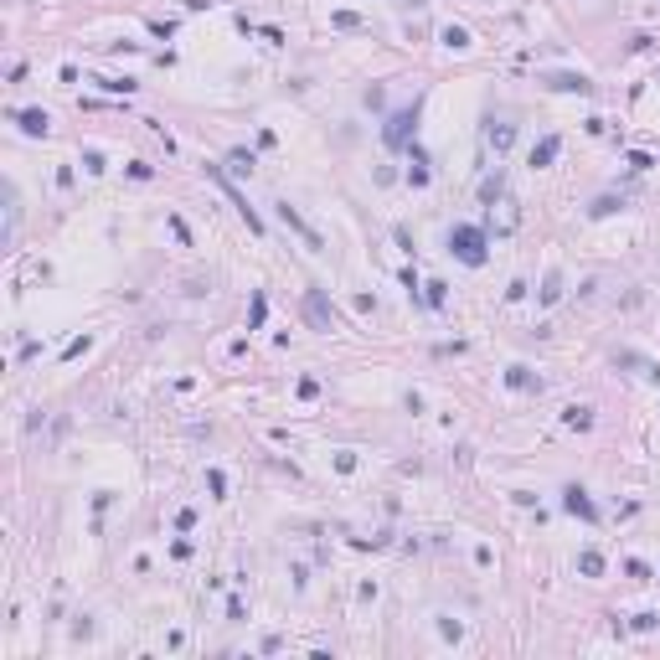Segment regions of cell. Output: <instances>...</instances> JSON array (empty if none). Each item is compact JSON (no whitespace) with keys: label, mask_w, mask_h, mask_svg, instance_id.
Returning a JSON list of instances; mask_svg holds the SVG:
<instances>
[{"label":"cell","mask_w":660,"mask_h":660,"mask_svg":"<svg viewBox=\"0 0 660 660\" xmlns=\"http://www.w3.org/2000/svg\"><path fill=\"white\" fill-rule=\"evenodd\" d=\"M485 248H490L485 227H470V222L449 227V253H454L459 263H465V269H480V263H485Z\"/></svg>","instance_id":"6da1fadb"},{"label":"cell","mask_w":660,"mask_h":660,"mask_svg":"<svg viewBox=\"0 0 660 660\" xmlns=\"http://www.w3.org/2000/svg\"><path fill=\"white\" fill-rule=\"evenodd\" d=\"M418 114H423V98H413L407 109H398L387 119V129H382V140H387V150H407V140L418 135Z\"/></svg>","instance_id":"7a4b0ae2"},{"label":"cell","mask_w":660,"mask_h":660,"mask_svg":"<svg viewBox=\"0 0 660 660\" xmlns=\"http://www.w3.org/2000/svg\"><path fill=\"white\" fill-rule=\"evenodd\" d=\"M207 176H212V181H217V186H222V191H227V196H232V207H237V217H243V222H248V232H253V237H263V217H258V212H253V207H248V202H243V191H237V186H232V176H227V170H222V165H207Z\"/></svg>","instance_id":"3957f363"},{"label":"cell","mask_w":660,"mask_h":660,"mask_svg":"<svg viewBox=\"0 0 660 660\" xmlns=\"http://www.w3.org/2000/svg\"><path fill=\"white\" fill-rule=\"evenodd\" d=\"M273 212H279V222H284V227H289V232H299V237H305V248H310V253H320V248H325V237H320V232H315V227H310V222H305V217H299V212H294V207H289V202H279V207H273Z\"/></svg>","instance_id":"277c9868"},{"label":"cell","mask_w":660,"mask_h":660,"mask_svg":"<svg viewBox=\"0 0 660 660\" xmlns=\"http://www.w3.org/2000/svg\"><path fill=\"white\" fill-rule=\"evenodd\" d=\"M305 320L315 330H336V310H330L325 289H305Z\"/></svg>","instance_id":"5b68a950"},{"label":"cell","mask_w":660,"mask_h":660,"mask_svg":"<svg viewBox=\"0 0 660 660\" xmlns=\"http://www.w3.org/2000/svg\"><path fill=\"white\" fill-rule=\"evenodd\" d=\"M562 511H567V516H578V521H599V506H593V500H588V490H583V485H567V490H562Z\"/></svg>","instance_id":"8992f818"},{"label":"cell","mask_w":660,"mask_h":660,"mask_svg":"<svg viewBox=\"0 0 660 660\" xmlns=\"http://www.w3.org/2000/svg\"><path fill=\"white\" fill-rule=\"evenodd\" d=\"M557 155H562V135H542V140L532 144V155H526V165H532V170H547Z\"/></svg>","instance_id":"52a82bcc"},{"label":"cell","mask_w":660,"mask_h":660,"mask_svg":"<svg viewBox=\"0 0 660 660\" xmlns=\"http://www.w3.org/2000/svg\"><path fill=\"white\" fill-rule=\"evenodd\" d=\"M542 83L552 88V93H593V83L583 73H552V77H542Z\"/></svg>","instance_id":"ba28073f"},{"label":"cell","mask_w":660,"mask_h":660,"mask_svg":"<svg viewBox=\"0 0 660 660\" xmlns=\"http://www.w3.org/2000/svg\"><path fill=\"white\" fill-rule=\"evenodd\" d=\"M16 124H21V135L42 140L47 129H52V119H47V109H21V114H16Z\"/></svg>","instance_id":"9c48e42d"},{"label":"cell","mask_w":660,"mask_h":660,"mask_svg":"<svg viewBox=\"0 0 660 660\" xmlns=\"http://www.w3.org/2000/svg\"><path fill=\"white\" fill-rule=\"evenodd\" d=\"M506 387H516V392H542V377H532V366H511V372H506Z\"/></svg>","instance_id":"30bf717a"},{"label":"cell","mask_w":660,"mask_h":660,"mask_svg":"<svg viewBox=\"0 0 660 660\" xmlns=\"http://www.w3.org/2000/svg\"><path fill=\"white\" fill-rule=\"evenodd\" d=\"M485 140H490V150H495V155H506V150H511V140H516V124H495V119H490Z\"/></svg>","instance_id":"8fae6325"},{"label":"cell","mask_w":660,"mask_h":660,"mask_svg":"<svg viewBox=\"0 0 660 660\" xmlns=\"http://www.w3.org/2000/svg\"><path fill=\"white\" fill-rule=\"evenodd\" d=\"M439 42L449 47V52H470L474 42H470V31H465V26H444V31H439Z\"/></svg>","instance_id":"7c38bea8"},{"label":"cell","mask_w":660,"mask_h":660,"mask_svg":"<svg viewBox=\"0 0 660 660\" xmlns=\"http://www.w3.org/2000/svg\"><path fill=\"white\" fill-rule=\"evenodd\" d=\"M330 26H336V31H366V21L356 16V10H336V16H330Z\"/></svg>","instance_id":"4fadbf2b"},{"label":"cell","mask_w":660,"mask_h":660,"mask_svg":"<svg viewBox=\"0 0 660 660\" xmlns=\"http://www.w3.org/2000/svg\"><path fill=\"white\" fill-rule=\"evenodd\" d=\"M557 299H562V273L552 269L547 279H542V305H557Z\"/></svg>","instance_id":"5bb4252c"},{"label":"cell","mask_w":660,"mask_h":660,"mask_svg":"<svg viewBox=\"0 0 660 660\" xmlns=\"http://www.w3.org/2000/svg\"><path fill=\"white\" fill-rule=\"evenodd\" d=\"M578 573H583V578H599V573H603V552H593V547H588L583 557H578Z\"/></svg>","instance_id":"9a60e30c"},{"label":"cell","mask_w":660,"mask_h":660,"mask_svg":"<svg viewBox=\"0 0 660 660\" xmlns=\"http://www.w3.org/2000/svg\"><path fill=\"white\" fill-rule=\"evenodd\" d=\"M619 207H624V196H599V202L588 207V217H614Z\"/></svg>","instance_id":"2e32d148"},{"label":"cell","mask_w":660,"mask_h":660,"mask_svg":"<svg viewBox=\"0 0 660 660\" xmlns=\"http://www.w3.org/2000/svg\"><path fill=\"white\" fill-rule=\"evenodd\" d=\"M567 428H593V407H567Z\"/></svg>","instance_id":"e0dca14e"},{"label":"cell","mask_w":660,"mask_h":660,"mask_svg":"<svg viewBox=\"0 0 660 660\" xmlns=\"http://www.w3.org/2000/svg\"><path fill=\"white\" fill-rule=\"evenodd\" d=\"M207 490H212V500H227V474H222V470H207Z\"/></svg>","instance_id":"ac0fdd59"},{"label":"cell","mask_w":660,"mask_h":660,"mask_svg":"<svg viewBox=\"0 0 660 660\" xmlns=\"http://www.w3.org/2000/svg\"><path fill=\"white\" fill-rule=\"evenodd\" d=\"M227 165L237 170V176H253V155H248V150H232V155H227Z\"/></svg>","instance_id":"d6986e66"},{"label":"cell","mask_w":660,"mask_h":660,"mask_svg":"<svg viewBox=\"0 0 660 660\" xmlns=\"http://www.w3.org/2000/svg\"><path fill=\"white\" fill-rule=\"evenodd\" d=\"M407 181H413V186H428V160L418 150H413V170H407Z\"/></svg>","instance_id":"ffe728a7"},{"label":"cell","mask_w":660,"mask_h":660,"mask_svg":"<svg viewBox=\"0 0 660 660\" xmlns=\"http://www.w3.org/2000/svg\"><path fill=\"white\" fill-rule=\"evenodd\" d=\"M88 346H93V336H77V340H68V346H62V361H77V356H83Z\"/></svg>","instance_id":"44dd1931"},{"label":"cell","mask_w":660,"mask_h":660,"mask_svg":"<svg viewBox=\"0 0 660 660\" xmlns=\"http://www.w3.org/2000/svg\"><path fill=\"white\" fill-rule=\"evenodd\" d=\"M263 315H269V299L253 294V310H248V330H258V325H263Z\"/></svg>","instance_id":"7402d4cb"},{"label":"cell","mask_w":660,"mask_h":660,"mask_svg":"<svg viewBox=\"0 0 660 660\" xmlns=\"http://www.w3.org/2000/svg\"><path fill=\"white\" fill-rule=\"evenodd\" d=\"M500 191H506V181H500V176H495V181H485V186H480V202H490V207H495V202H500Z\"/></svg>","instance_id":"603a6c76"},{"label":"cell","mask_w":660,"mask_h":660,"mask_svg":"<svg viewBox=\"0 0 660 660\" xmlns=\"http://www.w3.org/2000/svg\"><path fill=\"white\" fill-rule=\"evenodd\" d=\"M109 93H135V77H98Z\"/></svg>","instance_id":"cb8c5ba5"},{"label":"cell","mask_w":660,"mask_h":660,"mask_svg":"<svg viewBox=\"0 0 660 660\" xmlns=\"http://www.w3.org/2000/svg\"><path fill=\"white\" fill-rule=\"evenodd\" d=\"M423 299H428V305H433V310H444V299H449V294H444V284H439V279H433V284H423Z\"/></svg>","instance_id":"d4e9b609"},{"label":"cell","mask_w":660,"mask_h":660,"mask_svg":"<svg viewBox=\"0 0 660 660\" xmlns=\"http://www.w3.org/2000/svg\"><path fill=\"white\" fill-rule=\"evenodd\" d=\"M170 232H176V237H181V243H191V227H186V222H181L176 212H170Z\"/></svg>","instance_id":"484cf974"},{"label":"cell","mask_w":660,"mask_h":660,"mask_svg":"<svg viewBox=\"0 0 660 660\" xmlns=\"http://www.w3.org/2000/svg\"><path fill=\"white\" fill-rule=\"evenodd\" d=\"M629 165H635V170H650L655 160H650V155H645V150H629Z\"/></svg>","instance_id":"4316f807"},{"label":"cell","mask_w":660,"mask_h":660,"mask_svg":"<svg viewBox=\"0 0 660 660\" xmlns=\"http://www.w3.org/2000/svg\"><path fill=\"white\" fill-rule=\"evenodd\" d=\"M191 526H196V511L186 506V511H181V516H176V532H191Z\"/></svg>","instance_id":"83f0119b"},{"label":"cell","mask_w":660,"mask_h":660,"mask_svg":"<svg viewBox=\"0 0 660 660\" xmlns=\"http://www.w3.org/2000/svg\"><path fill=\"white\" fill-rule=\"evenodd\" d=\"M83 165H88V170L98 176V170H103V155H98V150H83Z\"/></svg>","instance_id":"f1b7e54d"},{"label":"cell","mask_w":660,"mask_h":660,"mask_svg":"<svg viewBox=\"0 0 660 660\" xmlns=\"http://www.w3.org/2000/svg\"><path fill=\"white\" fill-rule=\"evenodd\" d=\"M207 6H212V0H186V10H207Z\"/></svg>","instance_id":"f546056e"}]
</instances>
